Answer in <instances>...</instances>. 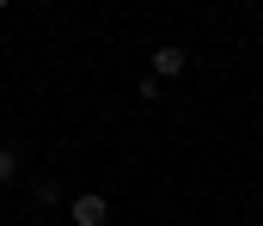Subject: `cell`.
Segmentation results:
<instances>
[{
  "mask_svg": "<svg viewBox=\"0 0 263 226\" xmlns=\"http://www.w3.org/2000/svg\"><path fill=\"white\" fill-rule=\"evenodd\" d=\"M184 68H190V55H184L178 43H159V49L147 55V74H159V79H178Z\"/></svg>",
  "mask_w": 263,
  "mask_h": 226,
  "instance_id": "obj_2",
  "label": "cell"
},
{
  "mask_svg": "<svg viewBox=\"0 0 263 226\" xmlns=\"http://www.w3.org/2000/svg\"><path fill=\"white\" fill-rule=\"evenodd\" d=\"M31 196H37L43 208H55V202H62V183H55V177H37V183H31Z\"/></svg>",
  "mask_w": 263,
  "mask_h": 226,
  "instance_id": "obj_3",
  "label": "cell"
},
{
  "mask_svg": "<svg viewBox=\"0 0 263 226\" xmlns=\"http://www.w3.org/2000/svg\"><path fill=\"white\" fill-rule=\"evenodd\" d=\"M159 92H165V79H159V74H141V98H147V104H153Z\"/></svg>",
  "mask_w": 263,
  "mask_h": 226,
  "instance_id": "obj_5",
  "label": "cell"
},
{
  "mask_svg": "<svg viewBox=\"0 0 263 226\" xmlns=\"http://www.w3.org/2000/svg\"><path fill=\"white\" fill-rule=\"evenodd\" d=\"M12 177H18V153L0 141V183H12Z\"/></svg>",
  "mask_w": 263,
  "mask_h": 226,
  "instance_id": "obj_4",
  "label": "cell"
},
{
  "mask_svg": "<svg viewBox=\"0 0 263 226\" xmlns=\"http://www.w3.org/2000/svg\"><path fill=\"white\" fill-rule=\"evenodd\" d=\"M67 220L73 226H110V202L104 196H73L67 202Z\"/></svg>",
  "mask_w": 263,
  "mask_h": 226,
  "instance_id": "obj_1",
  "label": "cell"
},
{
  "mask_svg": "<svg viewBox=\"0 0 263 226\" xmlns=\"http://www.w3.org/2000/svg\"><path fill=\"white\" fill-rule=\"evenodd\" d=\"M6 6H12V0H0V12H6Z\"/></svg>",
  "mask_w": 263,
  "mask_h": 226,
  "instance_id": "obj_6",
  "label": "cell"
}]
</instances>
